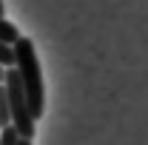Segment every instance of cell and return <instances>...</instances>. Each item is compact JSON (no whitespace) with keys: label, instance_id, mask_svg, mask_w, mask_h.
I'll use <instances>...</instances> for the list:
<instances>
[{"label":"cell","instance_id":"1","mask_svg":"<svg viewBox=\"0 0 148 145\" xmlns=\"http://www.w3.org/2000/svg\"><path fill=\"white\" fill-rule=\"evenodd\" d=\"M12 51H14V66L12 68L17 71V80L23 85L29 111H32L34 120H40V114L46 108V88H43V71H40V60H37L34 43L29 37H17Z\"/></svg>","mask_w":148,"mask_h":145},{"label":"cell","instance_id":"2","mask_svg":"<svg viewBox=\"0 0 148 145\" xmlns=\"http://www.w3.org/2000/svg\"><path fill=\"white\" fill-rule=\"evenodd\" d=\"M3 88H6V100H9V125L17 131L20 140H32L34 128H37V120L29 111V103H26V94H23V85H20L14 68H6Z\"/></svg>","mask_w":148,"mask_h":145},{"label":"cell","instance_id":"3","mask_svg":"<svg viewBox=\"0 0 148 145\" xmlns=\"http://www.w3.org/2000/svg\"><path fill=\"white\" fill-rule=\"evenodd\" d=\"M17 26L14 23H9L6 17H0V43H6V46H14L17 43Z\"/></svg>","mask_w":148,"mask_h":145},{"label":"cell","instance_id":"4","mask_svg":"<svg viewBox=\"0 0 148 145\" xmlns=\"http://www.w3.org/2000/svg\"><path fill=\"white\" fill-rule=\"evenodd\" d=\"M9 125V100H6V88L0 83V128Z\"/></svg>","mask_w":148,"mask_h":145},{"label":"cell","instance_id":"5","mask_svg":"<svg viewBox=\"0 0 148 145\" xmlns=\"http://www.w3.org/2000/svg\"><path fill=\"white\" fill-rule=\"evenodd\" d=\"M17 142H20V137H17V131L12 125L0 128V145H17Z\"/></svg>","mask_w":148,"mask_h":145},{"label":"cell","instance_id":"6","mask_svg":"<svg viewBox=\"0 0 148 145\" xmlns=\"http://www.w3.org/2000/svg\"><path fill=\"white\" fill-rule=\"evenodd\" d=\"M0 66H3V68H12V66H14V51H12V46H6V43H0Z\"/></svg>","mask_w":148,"mask_h":145},{"label":"cell","instance_id":"7","mask_svg":"<svg viewBox=\"0 0 148 145\" xmlns=\"http://www.w3.org/2000/svg\"><path fill=\"white\" fill-rule=\"evenodd\" d=\"M3 77H6V68H3V66H0V83H3Z\"/></svg>","mask_w":148,"mask_h":145},{"label":"cell","instance_id":"8","mask_svg":"<svg viewBox=\"0 0 148 145\" xmlns=\"http://www.w3.org/2000/svg\"><path fill=\"white\" fill-rule=\"evenodd\" d=\"M17 145H32V140H20V142Z\"/></svg>","mask_w":148,"mask_h":145},{"label":"cell","instance_id":"9","mask_svg":"<svg viewBox=\"0 0 148 145\" xmlns=\"http://www.w3.org/2000/svg\"><path fill=\"white\" fill-rule=\"evenodd\" d=\"M0 17H3V0H0Z\"/></svg>","mask_w":148,"mask_h":145}]
</instances>
